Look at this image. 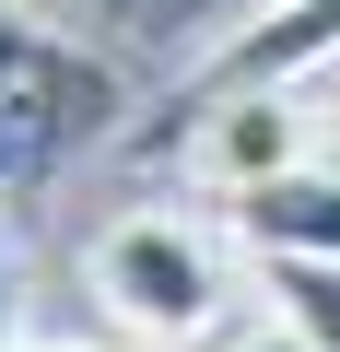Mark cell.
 <instances>
[{
    "instance_id": "30bf717a",
    "label": "cell",
    "mask_w": 340,
    "mask_h": 352,
    "mask_svg": "<svg viewBox=\"0 0 340 352\" xmlns=\"http://www.w3.org/2000/svg\"><path fill=\"white\" fill-rule=\"evenodd\" d=\"M12 352H82V340H12Z\"/></svg>"
},
{
    "instance_id": "6da1fadb",
    "label": "cell",
    "mask_w": 340,
    "mask_h": 352,
    "mask_svg": "<svg viewBox=\"0 0 340 352\" xmlns=\"http://www.w3.org/2000/svg\"><path fill=\"white\" fill-rule=\"evenodd\" d=\"M82 282H94L117 352H200L235 305V235L200 212H117L82 247Z\"/></svg>"
},
{
    "instance_id": "8fae6325",
    "label": "cell",
    "mask_w": 340,
    "mask_h": 352,
    "mask_svg": "<svg viewBox=\"0 0 340 352\" xmlns=\"http://www.w3.org/2000/svg\"><path fill=\"white\" fill-rule=\"evenodd\" d=\"M270 12H282V0H270Z\"/></svg>"
},
{
    "instance_id": "52a82bcc",
    "label": "cell",
    "mask_w": 340,
    "mask_h": 352,
    "mask_svg": "<svg viewBox=\"0 0 340 352\" xmlns=\"http://www.w3.org/2000/svg\"><path fill=\"white\" fill-rule=\"evenodd\" d=\"M212 352H305V340H293V329L270 317V329H247V340H212Z\"/></svg>"
},
{
    "instance_id": "7a4b0ae2",
    "label": "cell",
    "mask_w": 340,
    "mask_h": 352,
    "mask_svg": "<svg viewBox=\"0 0 340 352\" xmlns=\"http://www.w3.org/2000/svg\"><path fill=\"white\" fill-rule=\"evenodd\" d=\"M106 106H117V82L82 47H59L24 12H0V188H36L71 141H94Z\"/></svg>"
},
{
    "instance_id": "8992f818",
    "label": "cell",
    "mask_w": 340,
    "mask_h": 352,
    "mask_svg": "<svg viewBox=\"0 0 340 352\" xmlns=\"http://www.w3.org/2000/svg\"><path fill=\"white\" fill-rule=\"evenodd\" d=\"M258 282H270V305H282V329H293L305 352H340V270H305V258H258Z\"/></svg>"
},
{
    "instance_id": "3957f363",
    "label": "cell",
    "mask_w": 340,
    "mask_h": 352,
    "mask_svg": "<svg viewBox=\"0 0 340 352\" xmlns=\"http://www.w3.org/2000/svg\"><path fill=\"white\" fill-rule=\"evenodd\" d=\"M223 200H247V188H270V176H293V164H317V118H293V94H223L212 118H200V153H188Z\"/></svg>"
},
{
    "instance_id": "277c9868",
    "label": "cell",
    "mask_w": 340,
    "mask_h": 352,
    "mask_svg": "<svg viewBox=\"0 0 340 352\" xmlns=\"http://www.w3.org/2000/svg\"><path fill=\"white\" fill-rule=\"evenodd\" d=\"M223 235L247 258H305V270H340V164H293L270 188L223 200Z\"/></svg>"
},
{
    "instance_id": "ba28073f",
    "label": "cell",
    "mask_w": 340,
    "mask_h": 352,
    "mask_svg": "<svg viewBox=\"0 0 340 352\" xmlns=\"http://www.w3.org/2000/svg\"><path fill=\"white\" fill-rule=\"evenodd\" d=\"M317 129H328V164H340V71H328V118H317Z\"/></svg>"
},
{
    "instance_id": "5b68a950",
    "label": "cell",
    "mask_w": 340,
    "mask_h": 352,
    "mask_svg": "<svg viewBox=\"0 0 340 352\" xmlns=\"http://www.w3.org/2000/svg\"><path fill=\"white\" fill-rule=\"evenodd\" d=\"M305 71H340V0H282L258 36H235L212 59V94H282Z\"/></svg>"
},
{
    "instance_id": "9c48e42d",
    "label": "cell",
    "mask_w": 340,
    "mask_h": 352,
    "mask_svg": "<svg viewBox=\"0 0 340 352\" xmlns=\"http://www.w3.org/2000/svg\"><path fill=\"white\" fill-rule=\"evenodd\" d=\"M0 352H12V258H0Z\"/></svg>"
}]
</instances>
